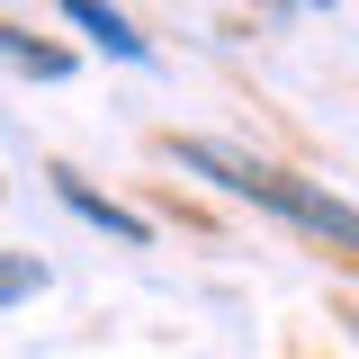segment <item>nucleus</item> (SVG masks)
Masks as SVG:
<instances>
[{
    "instance_id": "nucleus-1",
    "label": "nucleus",
    "mask_w": 359,
    "mask_h": 359,
    "mask_svg": "<svg viewBox=\"0 0 359 359\" xmlns=\"http://www.w3.org/2000/svg\"><path fill=\"white\" fill-rule=\"evenodd\" d=\"M171 153H180L198 180H216L224 198L269 207L278 224H297L306 243H323V252H341V261L359 269V207H341L332 189H314V180H297V171H278V162H261V153H233V144H216V135H171Z\"/></svg>"
},
{
    "instance_id": "nucleus-2",
    "label": "nucleus",
    "mask_w": 359,
    "mask_h": 359,
    "mask_svg": "<svg viewBox=\"0 0 359 359\" xmlns=\"http://www.w3.org/2000/svg\"><path fill=\"white\" fill-rule=\"evenodd\" d=\"M54 180V198H63V207H72V216H90L99 224V233H117V243H135V252H144V243H153V224L135 216V207H117V198H108V189H90L81 171H45Z\"/></svg>"
},
{
    "instance_id": "nucleus-3",
    "label": "nucleus",
    "mask_w": 359,
    "mask_h": 359,
    "mask_svg": "<svg viewBox=\"0 0 359 359\" xmlns=\"http://www.w3.org/2000/svg\"><path fill=\"white\" fill-rule=\"evenodd\" d=\"M63 18H72L81 36H99L108 54H117V63H153V45L126 27V9H108V0H63Z\"/></svg>"
},
{
    "instance_id": "nucleus-4",
    "label": "nucleus",
    "mask_w": 359,
    "mask_h": 359,
    "mask_svg": "<svg viewBox=\"0 0 359 359\" xmlns=\"http://www.w3.org/2000/svg\"><path fill=\"white\" fill-rule=\"evenodd\" d=\"M0 63H18V72H36V81H63V72H72L63 45H45L36 27H9V18H0Z\"/></svg>"
},
{
    "instance_id": "nucleus-5",
    "label": "nucleus",
    "mask_w": 359,
    "mask_h": 359,
    "mask_svg": "<svg viewBox=\"0 0 359 359\" xmlns=\"http://www.w3.org/2000/svg\"><path fill=\"white\" fill-rule=\"evenodd\" d=\"M45 287V269L27 261V252H0V306H18V297H36Z\"/></svg>"
},
{
    "instance_id": "nucleus-6",
    "label": "nucleus",
    "mask_w": 359,
    "mask_h": 359,
    "mask_svg": "<svg viewBox=\"0 0 359 359\" xmlns=\"http://www.w3.org/2000/svg\"><path fill=\"white\" fill-rule=\"evenodd\" d=\"M287 9H332V0H287Z\"/></svg>"
}]
</instances>
